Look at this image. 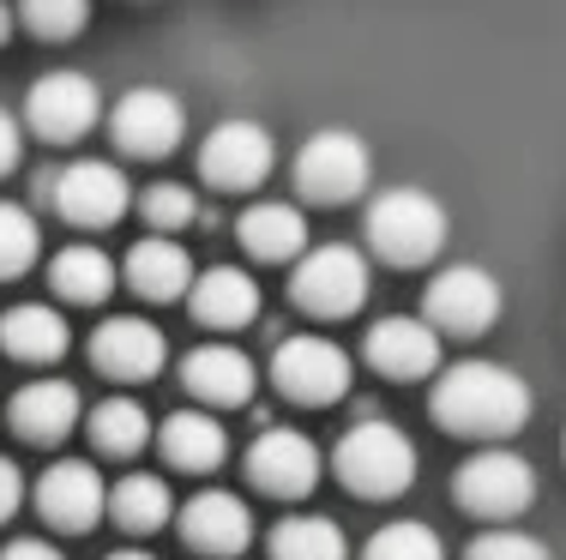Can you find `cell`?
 <instances>
[{
	"mask_svg": "<svg viewBox=\"0 0 566 560\" xmlns=\"http://www.w3.org/2000/svg\"><path fill=\"white\" fill-rule=\"evenodd\" d=\"M0 350L12 362H61L73 350V331H66L61 308H43V302H19V308L0 314Z\"/></svg>",
	"mask_w": 566,
	"mask_h": 560,
	"instance_id": "7402d4cb",
	"label": "cell"
},
{
	"mask_svg": "<svg viewBox=\"0 0 566 560\" xmlns=\"http://www.w3.org/2000/svg\"><path fill=\"white\" fill-rule=\"evenodd\" d=\"M181 127H187V115L164 85H133L109 115V133L127 157H169L181 145Z\"/></svg>",
	"mask_w": 566,
	"mask_h": 560,
	"instance_id": "4fadbf2b",
	"label": "cell"
},
{
	"mask_svg": "<svg viewBox=\"0 0 566 560\" xmlns=\"http://www.w3.org/2000/svg\"><path fill=\"white\" fill-rule=\"evenodd\" d=\"M115 284H120V272L97 242H73V247H61L55 260H49V289H55L61 302H78V308L109 302Z\"/></svg>",
	"mask_w": 566,
	"mask_h": 560,
	"instance_id": "cb8c5ba5",
	"label": "cell"
},
{
	"mask_svg": "<svg viewBox=\"0 0 566 560\" xmlns=\"http://www.w3.org/2000/svg\"><path fill=\"white\" fill-rule=\"evenodd\" d=\"M295 308L319 314V319H344L368 302V260L356 247H314L295 260Z\"/></svg>",
	"mask_w": 566,
	"mask_h": 560,
	"instance_id": "9c48e42d",
	"label": "cell"
},
{
	"mask_svg": "<svg viewBox=\"0 0 566 560\" xmlns=\"http://www.w3.org/2000/svg\"><path fill=\"white\" fill-rule=\"evenodd\" d=\"M447 205H440L434 193H422V187H386V193H374L368 218H361V235H368V247L380 253L386 265H428L440 247H447Z\"/></svg>",
	"mask_w": 566,
	"mask_h": 560,
	"instance_id": "7a4b0ae2",
	"label": "cell"
},
{
	"mask_svg": "<svg viewBox=\"0 0 566 560\" xmlns=\"http://www.w3.org/2000/svg\"><path fill=\"white\" fill-rule=\"evenodd\" d=\"M36 513L55 530H91L109 513V483L97 476L91 458H55L36 483Z\"/></svg>",
	"mask_w": 566,
	"mask_h": 560,
	"instance_id": "5bb4252c",
	"label": "cell"
},
{
	"mask_svg": "<svg viewBox=\"0 0 566 560\" xmlns=\"http://www.w3.org/2000/svg\"><path fill=\"white\" fill-rule=\"evenodd\" d=\"M139 211H145V223L169 242V230H187V223L199 218V199L187 193L181 181H157V187H145V193H139Z\"/></svg>",
	"mask_w": 566,
	"mask_h": 560,
	"instance_id": "4dcf8cb0",
	"label": "cell"
},
{
	"mask_svg": "<svg viewBox=\"0 0 566 560\" xmlns=\"http://www.w3.org/2000/svg\"><path fill=\"white\" fill-rule=\"evenodd\" d=\"M7 422H12V434L31 440V446H61V440L85 422V398L66 380H31V385L12 392Z\"/></svg>",
	"mask_w": 566,
	"mask_h": 560,
	"instance_id": "e0dca14e",
	"label": "cell"
},
{
	"mask_svg": "<svg viewBox=\"0 0 566 560\" xmlns=\"http://www.w3.org/2000/svg\"><path fill=\"white\" fill-rule=\"evenodd\" d=\"M0 560H66L55 542H43V537H19V542H7L0 549Z\"/></svg>",
	"mask_w": 566,
	"mask_h": 560,
	"instance_id": "d590c367",
	"label": "cell"
},
{
	"mask_svg": "<svg viewBox=\"0 0 566 560\" xmlns=\"http://www.w3.org/2000/svg\"><path fill=\"white\" fill-rule=\"evenodd\" d=\"M560 452H566V446H560Z\"/></svg>",
	"mask_w": 566,
	"mask_h": 560,
	"instance_id": "f35d334b",
	"label": "cell"
},
{
	"mask_svg": "<svg viewBox=\"0 0 566 560\" xmlns=\"http://www.w3.org/2000/svg\"><path fill=\"white\" fill-rule=\"evenodd\" d=\"M127 284L139 289L145 302H181L187 289H193V260H187V247H175V242H164V235H151V242H133V253H127Z\"/></svg>",
	"mask_w": 566,
	"mask_h": 560,
	"instance_id": "d4e9b609",
	"label": "cell"
},
{
	"mask_svg": "<svg viewBox=\"0 0 566 560\" xmlns=\"http://www.w3.org/2000/svg\"><path fill=\"white\" fill-rule=\"evenodd\" d=\"M452 500L470 518H518L536 500V471L512 446H482L452 471Z\"/></svg>",
	"mask_w": 566,
	"mask_h": 560,
	"instance_id": "5b68a950",
	"label": "cell"
},
{
	"mask_svg": "<svg viewBox=\"0 0 566 560\" xmlns=\"http://www.w3.org/2000/svg\"><path fill=\"white\" fill-rule=\"evenodd\" d=\"M277 163V145L260 121H218L199 145V176L218 193H253Z\"/></svg>",
	"mask_w": 566,
	"mask_h": 560,
	"instance_id": "30bf717a",
	"label": "cell"
},
{
	"mask_svg": "<svg viewBox=\"0 0 566 560\" xmlns=\"http://www.w3.org/2000/svg\"><path fill=\"white\" fill-rule=\"evenodd\" d=\"M181 385L211 410H241V404H253L260 368H253L235 344H199V350H187V362H181Z\"/></svg>",
	"mask_w": 566,
	"mask_h": 560,
	"instance_id": "ac0fdd59",
	"label": "cell"
},
{
	"mask_svg": "<svg viewBox=\"0 0 566 560\" xmlns=\"http://www.w3.org/2000/svg\"><path fill=\"white\" fill-rule=\"evenodd\" d=\"M7 36H12V12L0 7V43H7Z\"/></svg>",
	"mask_w": 566,
	"mask_h": 560,
	"instance_id": "74e56055",
	"label": "cell"
},
{
	"mask_svg": "<svg viewBox=\"0 0 566 560\" xmlns=\"http://www.w3.org/2000/svg\"><path fill=\"white\" fill-rule=\"evenodd\" d=\"M19 157H24V127H19V115L0 109V176H12Z\"/></svg>",
	"mask_w": 566,
	"mask_h": 560,
	"instance_id": "836d02e7",
	"label": "cell"
},
{
	"mask_svg": "<svg viewBox=\"0 0 566 560\" xmlns=\"http://www.w3.org/2000/svg\"><path fill=\"white\" fill-rule=\"evenodd\" d=\"M349 380H356V362L332 338H283L272 356V385L290 404H307V410L338 404Z\"/></svg>",
	"mask_w": 566,
	"mask_h": 560,
	"instance_id": "52a82bcc",
	"label": "cell"
},
{
	"mask_svg": "<svg viewBox=\"0 0 566 560\" xmlns=\"http://www.w3.org/2000/svg\"><path fill=\"white\" fill-rule=\"evenodd\" d=\"M464 560H555L536 537H524V530H482L476 542L464 549Z\"/></svg>",
	"mask_w": 566,
	"mask_h": 560,
	"instance_id": "d6a6232c",
	"label": "cell"
},
{
	"mask_svg": "<svg viewBox=\"0 0 566 560\" xmlns=\"http://www.w3.org/2000/svg\"><path fill=\"white\" fill-rule=\"evenodd\" d=\"M157 446H164L169 471L187 476H211L229 458V434L211 410H175V416L157 422Z\"/></svg>",
	"mask_w": 566,
	"mask_h": 560,
	"instance_id": "44dd1931",
	"label": "cell"
},
{
	"mask_svg": "<svg viewBox=\"0 0 566 560\" xmlns=\"http://www.w3.org/2000/svg\"><path fill=\"white\" fill-rule=\"evenodd\" d=\"M272 560H349V542H344L338 518L295 513L272 530Z\"/></svg>",
	"mask_w": 566,
	"mask_h": 560,
	"instance_id": "4316f807",
	"label": "cell"
},
{
	"mask_svg": "<svg viewBox=\"0 0 566 560\" xmlns=\"http://www.w3.org/2000/svg\"><path fill=\"white\" fill-rule=\"evenodd\" d=\"M151 434V416H145L139 398H103L97 410H91V446L109 452V458H133V452L145 446Z\"/></svg>",
	"mask_w": 566,
	"mask_h": 560,
	"instance_id": "83f0119b",
	"label": "cell"
},
{
	"mask_svg": "<svg viewBox=\"0 0 566 560\" xmlns=\"http://www.w3.org/2000/svg\"><path fill=\"white\" fill-rule=\"evenodd\" d=\"M181 537L193 542L199 554H241L253 542V513L248 500H235L229 488H199L193 500L175 513Z\"/></svg>",
	"mask_w": 566,
	"mask_h": 560,
	"instance_id": "d6986e66",
	"label": "cell"
},
{
	"mask_svg": "<svg viewBox=\"0 0 566 560\" xmlns=\"http://www.w3.org/2000/svg\"><path fill=\"white\" fill-rule=\"evenodd\" d=\"M91 362L109 373V380L139 385V380H151V373H164L169 338L139 314H109L97 331H91Z\"/></svg>",
	"mask_w": 566,
	"mask_h": 560,
	"instance_id": "2e32d148",
	"label": "cell"
},
{
	"mask_svg": "<svg viewBox=\"0 0 566 560\" xmlns=\"http://www.w3.org/2000/svg\"><path fill=\"white\" fill-rule=\"evenodd\" d=\"M19 506H24V471L12 458H0V525H7Z\"/></svg>",
	"mask_w": 566,
	"mask_h": 560,
	"instance_id": "e575fe53",
	"label": "cell"
},
{
	"mask_svg": "<svg viewBox=\"0 0 566 560\" xmlns=\"http://www.w3.org/2000/svg\"><path fill=\"white\" fill-rule=\"evenodd\" d=\"M97 115H103L97 78L73 73V66L43 73L31 91H24V121H31V133H43L49 145H66V139H78V133H91Z\"/></svg>",
	"mask_w": 566,
	"mask_h": 560,
	"instance_id": "8fae6325",
	"label": "cell"
},
{
	"mask_svg": "<svg viewBox=\"0 0 566 560\" xmlns=\"http://www.w3.org/2000/svg\"><path fill=\"white\" fill-rule=\"evenodd\" d=\"M109 560H157V554H145V549H115Z\"/></svg>",
	"mask_w": 566,
	"mask_h": 560,
	"instance_id": "8d00e7d4",
	"label": "cell"
},
{
	"mask_svg": "<svg viewBox=\"0 0 566 560\" xmlns=\"http://www.w3.org/2000/svg\"><path fill=\"white\" fill-rule=\"evenodd\" d=\"M332 471L361 500H398L416 483V446L392 422H356L332 452Z\"/></svg>",
	"mask_w": 566,
	"mask_h": 560,
	"instance_id": "3957f363",
	"label": "cell"
},
{
	"mask_svg": "<svg viewBox=\"0 0 566 560\" xmlns=\"http://www.w3.org/2000/svg\"><path fill=\"white\" fill-rule=\"evenodd\" d=\"M361 356L386 380H428V373H440V331L416 314H386L368 326Z\"/></svg>",
	"mask_w": 566,
	"mask_h": 560,
	"instance_id": "9a60e30c",
	"label": "cell"
},
{
	"mask_svg": "<svg viewBox=\"0 0 566 560\" xmlns=\"http://www.w3.org/2000/svg\"><path fill=\"white\" fill-rule=\"evenodd\" d=\"M361 560H447V549H440V537H434L428 525L398 518V525L374 530L368 549H361Z\"/></svg>",
	"mask_w": 566,
	"mask_h": 560,
	"instance_id": "f1b7e54d",
	"label": "cell"
},
{
	"mask_svg": "<svg viewBox=\"0 0 566 560\" xmlns=\"http://www.w3.org/2000/svg\"><path fill=\"white\" fill-rule=\"evenodd\" d=\"M36 218L24 205H7L0 199V277H24L36 265Z\"/></svg>",
	"mask_w": 566,
	"mask_h": 560,
	"instance_id": "f546056e",
	"label": "cell"
},
{
	"mask_svg": "<svg viewBox=\"0 0 566 560\" xmlns=\"http://www.w3.org/2000/svg\"><path fill=\"white\" fill-rule=\"evenodd\" d=\"M36 193L55 199V211L73 230H109L133 205L127 176L115 163H103V157H78V163L55 169V176H36Z\"/></svg>",
	"mask_w": 566,
	"mask_h": 560,
	"instance_id": "277c9868",
	"label": "cell"
},
{
	"mask_svg": "<svg viewBox=\"0 0 566 560\" xmlns=\"http://www.w3.org/2000/svg\"><path fill=\"white\" fill-rule=\"evenodd\" d=\"M187 302H193V319L211 331H241L260 319V284L235 265H206L187 289Z\"/></svg>",
	"mask_w": 566,
	"mask_h": 560,
	"instance_id": "ffe728a7",
	"label": "cell"
},
{
	"mask_svg": "<svg viewBox=\"0 0 566 560\" xmlns=\"http://www.w3.org/2000/svg\"><path fill=\"white\" fill-rule=\"evenodd\" d=\"M368 145L349 127H319L314 139L295 151V187H302L314 205H349V199L368 193Z\"/></svg>",
	"mask_w": 566,
	"mask_h": 560,
	"instance_id": "8992f818",
	"label": "cell"
},
{
	"mask_svg": "<svg viewBox=\"0 0 566 560\" xmlns=\"http://www.w3.org/2000/svg\"><path fill=\"white\" fill-rule=\"evenodd\" d=\"M319 471H326L319 446L307 434H295V429H265L248 446V483L260 488V495L307 500V495H314V483H319Z\"/></svg>",
	"mask_w": 566,
	"mask_h": 560,
	"instance_id": "7c38bea8",
	"label": "cell"
},
{
	"mask_svg": "<svg viewBox=\"0 0 566 560\" xmlns=\"http://www.w3.org/2000/svg\"><path fill=\"white\" fill-rule=\"evenodd\" d=\"M109 518L120 530H133V537H145V530H164L175 518V495L164 476L151 471H127L120 483H109Z\"/></svg>",
	"mask_w": 566,
	"mask_h": 560,
	"instance_id": "484cf974",
	"label": "cell"
},
{
	"mask_svg": "<svg viewBox=\"0 0 566 560\" xmlns=\"http://www.w3.org/2000/svg\"><path fill=\"white\" fill-rule=\"evenodd\" d=\"M434 422L447 434L464 440H506L531 422V385L518 380L506 362H489V356H464V362L440 368L434 398H428Z\"/></svg>",
	"mask_w": 566,
	"mask_h": 560,
	"instance_id": "6da1fadb",
	"label": "cell"
},
{
	"mask_svg": "<svg viewBox=\"0 0 566 560\" xmlns=\"http://www.w3.org/2000/svg\"><path fill=\"white\" fill-rule=\"evenodd\" d=\"M235 235H241V247L253 253V260H302L307 253V218H302V205H283V199H260V205H248L241 211V223H235Z\"/></svg>",
	"mask_w": 566,
	"mask_h": 560,
	"instance_id": "603a6c76",
	"label": "cell"
},
{
	"mask_svg": "<svg viewBox=\"0 0 566 560\" xmlns=\"http://www.w3.org/2000/svg\"><path fill=\"white\" fill-rule=\"evenodd\" d=\"M85 0H31L24 7V31H36L43 43H66V36L85 31Z\"/></svg>",
	"mask_w": 566,
	"mask_h": 560,
	"instance_id": "1f68e13d",
	"label": "cell"
},
{
	"mask_svg": "<svg viewBox=\"0 0 566 560\" xmlns=\"http://www.w3.org/2000/svg\"><path fill=\"white\" fill-rule=\"evenodd\" d=\"M422 319L440 338H476L501 319V284L482 265H447L422 296Z\"/></svg>",
	"mask_w": 566,
	"mask_h": 560,
	"instance_id": "ba28073f",
	"label": "cell"
}]
</instances>
